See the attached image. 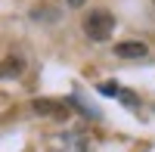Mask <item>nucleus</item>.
Wrapping results in <instances>:
<instances>
[{
	"mask_svg": "<svg viewBox=\"0 0 155 152\" xmlns=\"http://www.w3.org/2000/svg\"><path fill=\"white\" fill-rule=\"evenodd\" d=\"M112 31H115V16L109 9H93L84 19V34L90 37V41H96V44L99 41H109Z\"/></svg>",
	"mask_w": 155,
	"mask_h": 152,
	"instance_id": "f257e3e1",
	"label": "nucleus"
},
{
	"mask_svg": "<svg viewBox=\"0 0 155 152\" xmlns=\"http://www.w3.org/2000/svg\"><path fill=\"white\" fill-rule=\"evenodd\" d=\"M115 56H121V59H143V56H149V47L143 41H121V44H115Z\"/></svg>",
	"mask_w": 155,
	"mask_h": 152,
	"instance_id": "f03ea898",
	"label": "nucleus"
},
{
	"mask_svg": "<svg viewBox=\"0 0 155 152\" xmlns=\"http://www.w3.org/2000/svg\"><path fill=\"white\" fill-rule=\"evenodd\" d=\"M31 109L37 112V115H50V118H65L68 115V109L62 103H56V99H34Z\"/></svg>",
	"mask_w": 155,
	"mask_h": 152,
	"instance_id": "7ed1b4c3",
	"label": "nucleus"
},
{
	"mask_svg": "<svg viewBox=\"0 0 155 152\" xmlns=\"http://www.w3.org/2000/svg\"><path fill=\"white\" fill-rule=\"evenodd\" d=\"M22 71H25V59L22 56H6L0 62V81L3 78H19Z\"/></svg>",
	"mask_w": 155,
	"mask_h": 152,
	"instance_id": "20e7f679",
	"label": "nucleus"
},
{
	"mask_svg": "<svg viewBox=\"0 0 155 152\" xmlns=\"http://www.w3.org/2000/svg\"><path fill=\"white\" fill-rule=\"evenodd\" d=\"M99 90H102V93H106V96H115V93H118V87H115V84H102V87H99Z\"/></svg>",
	"mask_w": 155,
	"mask_h": 152,
	"instance_id": "39448f33",
	"label": "nucleus"
},
{
	"mask_svg": "<svg viewBox=\"0 0 155 152\" xmlns=\"http://www.w3.org/2000/svg\"><path fill=\"white\" fill-rule=\"evenodd\" d=\"M87 0H68V6H84Z\"/></svg>",
	"mask_w": 155,
	"mask_h": 152,
	"instance_id": "423d86ee",
	"label": "nucleus"
}]
</instances>
